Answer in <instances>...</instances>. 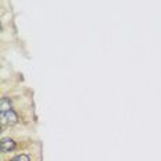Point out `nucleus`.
I'll return each instance as SVG.
<instances>
[{
    "mask_svg": "<svg viewBox=\"0 0 161 161\" xmlns=\"http://www.w3.org/2000/svg\"><path fill=\"white\" fill-rule=\"evenodd\" d=\"M0 117H2V121L7 123V124H15L18 121V116H17V113L14 110L3 112L2 114H0Z\"/></svg>",
    "mask_w": 161,
    "mask_h": 161,
    "instance_id": "f257e3e1",
    "label": "nucleus"
},
{
    "mask_svg": "<svg viewBox=\"0 0 161 161\" xmlns=\"http://www.w3.org/2000/svg\"><path fill=\"white\" fill-rule=\"evenodd\" d=\"M0 147H2V152H11L15 149V142L10 138H4L0 143Z\"/></svg>",
    "mask_w": 161,
    "mask_h": 161,
    "instance_id": "f03ea898",
    "label": "nucleus"
},
{
    "mask_svg": "<svg viewBox=\"0 0 161 161\" xmlns=\"http://www.w3.org/2000/svg\"><path fill=\"white\" fill-rule=\"evenodd\" d=\"M0 109H2V113L11 110V101H10L8 98H3V99L0 101Z\"/></svg>",
    "mask_w": 161,
    "mask_h": 161,
    "instance_id": "7ed1b4c3",
    "label": "nucleus"
},
{
    "mask_svg": "<svg viewBox=\"0 0 161 161\" xmlns=\"http://www.w3.org/2000/svg\"><path fill=\"white\" fill-rule=\"evenodd\" d=\"M11 161H29V157L26 154H19V156L14 157Z\"/></svg>",
    "mask_w": 161,
    "mask_h": 161,
    "instance_id": "20e7f679",
    "label": "nucleus"
}]
</instances>
